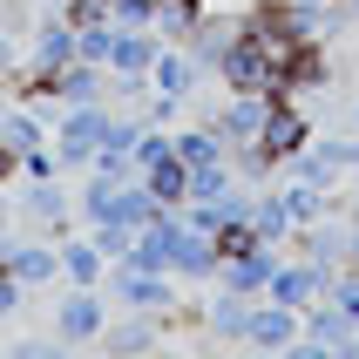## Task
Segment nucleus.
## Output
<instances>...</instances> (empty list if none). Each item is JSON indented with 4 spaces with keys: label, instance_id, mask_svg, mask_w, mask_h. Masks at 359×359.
Segmentation results:
<instances>
[{
    "label": "nucleus",
    "instance_id": "9b49d317",
    "mask_svg": "<svg viewBox=\"0 0 359 359\" xmlns=\"http://www.w3.org/2000/svg\"><path fill=\"white\" fill-rule=\"evenodd\" d=\"M312 136H319V129H312V116L299 109V95H278V102H271V122H264V136H258V149L271 163H285V156H299Z\"/></svg>",
    "mask_w": 359,
    "mask_h": 359
},
{
    "label": "nucleus",
    "instance_id": "f3484780",
    "mask_svg": "<svg viewBox=\"0 0 359 359\" xmlns=\"http://www.w3.org/2000/svg\"><path fill=\"white\" fill-rule=\"evenodd\" d=\"M305 339L319 346V353H353V339H359V319L346 312V305L319 299V305H305Z\"/></svg>",
    "mask_w": 359,
    "mask_h": 359
},
{
    "label": "nucleus",
    "instance_id": "5701e85b",
    "mask_svg": "<svg viewBox=\"0 0 359 359\" xmlns=\"http://www.w3.org/2000/svg\"><path fill=\"white\" fill-rule=\"evenodd\" d=\"M142 183H149V197H156L163 210H183V203H190V163H183L177 149H170L163 163H149V170H142Z\"/></svg>",
    "mask_w": 359,
    "mask_h": 359
},
{
    "label": "nucleus",
    "instance_id": "f03ea898",
    "mask_svg": "<svg viewBox=\"0 0 359 359\" xmlns=\"http://www.w3.org/2000/svg\"><path fill=\"white\" fill-rule=\"evenodd\" d=\"M102 292H109L116 312H156V319H170L183 305L177 299V271H136V264H109Z\"/></svg>",
    "mask_w": 359,
    "mask_h": 359
},
{
    "label": "nucleus",
    "instance_id": "6e6552de",
    "mask_svg": "<svg viewBox=\"0 0 359 359\" xmlns=\"http://www.w3.org/2000/svg\"><path fill=\"white\" fill-rule=\"evenodd\" d=\"M325 292H332V271H325V264H312L305 251H285L264 299H278V305H292V312H305V305H319Z\"/></svg>",
    "mask_w": 359,
    "mask_h": 359
},
{
    "label": "nucleus",
    "instance_id": "0eeeda50",
    "mask_svg": "<svg viewBox=\"0 0 359 359\" xmlns=\"http://www.w3.org/2000/svg\"><path fill=\"white\" fill-rule=\"evenodd\" d=\"M75 55H81V41H75V20L61 14V7H41V20H34V41H27V68H20V81H34V75H55V68H68Z\"/></svg>",
    "mask_w": 359,
    "mask_h": 359
},
{
    "label": "nucleus",
    "instance_id": "dca6fc26",
    "mask_svg": "<svg viewBox=\"0 0 359 359\" xmlns=\"http://www.w3.org/2000/svg\"><path fill=\"white\" fill-rule=\"evenodd\" d=\"M7 271H14L27 292H48V285H61V238H14V258H7Z\"/></svg>",
    "mask_w": 359,
    "mask_h": 359
},
{
    "label": "nucleus",
    "instance_id": "20e7f679",
    "mask_svg": "<svg viewBox=\"0 0 359 359\" xmlns=\"http://www.w3.org/2000/svg\"><path fill=\"white\" fill-rule=\"evenodd\" d=\"M14 203H20V217L34 224V231H48V238H68V231L81 224V210H75V190H68V177L14 183Z\"/></svg>",
    "mask_w": 359,
    "mask_h": 359
},
{
    "label": "nucleus",
    "instance_id": "473e14b6",
    "mask_svg": "<svg viewBox=\"0 0 359 359\" xmlns=\"http://www.w3.org/2000/svg\"><path fill=\"white\" fill-rule=\"evenodd\" d=\"M61 14L75 20V27H95V20H116V14H109V0H61Z\"/></svg>",
    "mask_w": 359,
    "mask_h": 359
},
{
    "label": "nucleus",
    "instance_id": "4468645a",
    "mask_svg": "<svg viewBox=\"0 0 359 359\" xmlns=\"http://www.w3.org/2000/svg\"><path fill=\"white\" fill-rule=\"evenodd\" d=\"M305 251V258L312 264H325V271H346V264H353V217H319V224H305L299 238H292Z\"/></svg>",
    "mask_w": 359,
    "mask_h": 359
},
{
    "label": "nucleus",
    "instance_id": "7c9ffc66",
    "mask_svg": "<svg viewBox=\"0 0 359 359\" xmlns=\"http://www.w3.org/2000/svg\"><path fill=\"white\" fill-rule=\"evenodd\" d=\"M325 299H332V305H346V312L359 319V264H346V271H332V292H325Z\"/></svg>",
    "mask_w": 359,
    "mask_h": 359
},
{
    "label": "nucleus",
    "instance_id": "79ce46f5",
    "mask_svg": "<svg viewBox=\"0 0 359 359\" xmlns=\"http://www.w3.org/2000/svg\"><path fill=\"white\" fill-rule=\"evenodd\" d=\"M353 264H359V224H353Z\"/></svg>",
    "mask_w": 359,
    "mask_h": 359
},
{
    "label": "nucleus",
    "instance_id": "cd10ccee",
    "mask_svg": "<svg viewBox=\"0 0 359 359\" xmlns=\"http://www.w3.org/2000/svg\"><path fill=\"white\" fill-rule=\"evenodd\" d=\"M81 41V61H102L109 68V48H116V20H95V27H75Z\"/></svg>",
    "mask_w": 359,
    "mask_h": 359
},
{
    "label": "nucleus",
    "instance_id": "e433bc0d",
    "mask_svg": "<svg viewBox=\"0 0 359 359\" xmlns=\"http://www.w3.org/2000/svg\"><path fill=\"white\" fill-rule=\"evenodd\" d=\"M292 14H332V7H346V0H285Z\"/></svg>",
    "mask_w": 359,
    "mask_h": 359
},
{
    "label": "nucleus",
    "instance_id": "423d86ee",
    "mask_svg": "<svg viewBox=\"0 0 359 359\" xmlns=\"http://www.w3.org/2000/svg\"><path fill=\"white\" fill-rule=\"evenodd\" d=\"M217 88H258V95H285L278 61L264 55L251 34H244V14H238V41H231V48H224V61H217Z\"/></svg>",
    "mask_w": 359,
    "mask_h": 359
},
{
    "label": "nucleus",
    "instance_id": "a878e982",
    "mask_svg": "<svg viewBox=\"0 0 359 359\" xmlns=\"http://www.w3.org/2000/svg\"><path fill=\"white\" fill-rule=\"evenodd\" d=\"M312 149H319L339 177H346V170H359V129H353V122H346V136H339V129H332V136H312Z\"/></svg>",
    "mask_w": 359,
    "mask_h": 359
},
{
    "label": "nucleus",
    "instance_id": "7ed1b4c3",
    "mask_svg": "<svg viewBox=\"0 0 359 359\" xmlns=\"http://www.w3.org/2000/svg\"><path fill=\"white\" fill-rule=\"evenodd\" d=\"M271 102L278 95H258V88H224L217 102H210V129H217L231 149H251V142L264 136V122H271Z\"/></svg>",
    "mask_w": 359,
    "mask_h": 359
},
{
    "label": "nucleus",
    "instance_id": "6ab92c4d",
    "mask_svg": "<svg viewBox=\"0 0 359 359\" xmlns=\"http://www.w3.org/2000/svg\"><path fill=\"white\" fill-rule=\"evenodd\" d=\"M251 231H258L264 244H292L299 238V217L285 210L278 183H258V190H251Z\"/></svg>",
    "mask_w": 359,
    "mask_h": 359
},
{
    "label": "nucleus",
    "instance_id": "f257e3e1",
    "mask_svg": "<svg viewBox=\"0 0 359 359\" xmlns=\"http://www.w3.org/2000/svg\"><path fill=\"white\" fill-rule=\"evenodd\" d=\"M109 122H116V109L109 102H75V109H55V122H48V142H55V156L68 177H81L88 170V156L102 149V136H109Z\"/></svg>",
    "mask_w": 359,
    "mask_h": 359
},
{
    "label": "nucleus",
    "instance_id": "2f4dec72",
    "mask_svg": "<svg viewBox=\"0 0 359 359\" xmlns=\"http://www.w3.org/2000/svg\"><path fill=\"white\" fill-rule=\"evenodd\" d=\"M109 14H116V27H149L156 0H109Z\"/></svg>",
    "mask_w": 359,
    "mask_h": 359
},
{
    "label": "nucleus",
    "instance_id": "ea45409f",
    "mask_svg": "<svg viewBox=\"0 0 359 359\" xmlns=\"http://www.w3.org/2000/svg\"><path fill=\"white\" fill-rule=\"evenodd\" d=\"M346 122H353V129H359V95H353V109H346Z\"/></svg>",
    "mask_w": 359,
    "mask_h": 359
},
{
    "label": "nucleus",
    "instance_id": "2eb2a0df",
    "mask_svg": "<svg viewBox=\"0 0 359 359\" xmlns=\"http://www.w3.org/2000/svg\"><path fill=\"white\" fill-rule=\"evenodd\" d=\"M163 332H170V319H156V312H109L102 346H109L116 359H129V353H156Z\"/></svg>",
    "mask_w": 359,
    "mask_h": 359
},
{
    "label": "nucleus",
    "instance_id": "aec40b11",
    "mask_svg": "<svg viewBox=\"0 0 359 359\" xmlns=\"http://www.w3.org/2000/svg\"><path fill=\"white\" fill-rule=\"evenodd\" d=\"M109 278V258H102V244L88 231H68L61 238V285H102Z\"/></svg>",
    "mask_w": 359,
    "mask_h": 359
},
{
    "label": "nucleus",
    "instance_id": "bb28decb",
    "mask_svg": "<svg viewBox=\"0 0 359 359\" xmlns=\"http://www.w3.org/2000/svg\"><path fill=\"white\" fill-rule=\"evenodd\" d=\"M81 231L102 244V258H109V264H122V258H129V244H136V224H81Z\"/></svg>",
    "mask_w": 359,
    "mask_h": 359
},
{
    "label": "nucleus",
    "instance_id": "58836bf2",
    "mask_svg": "<svg viewBox=\"0 0 359 359\" xmlns=\"http://www.w3.org/2000/svg\"><path fill=\"white\" fill-rule=\"evenodd\" d=\"M346 20H353V34H359V0H346Z\"/></svg>",
    "mask_w": 359,
    "mask_h": 359
},
{
    "label": "nucleus",
    "instance_id": "412c9836",
    "mask_svg": "<svg viewBox=\"0 0 359 359\" xmlns=\"http://www.w3.org/2000/svg\"><path fill=\"white\" fill-rule=\"evenodd\" d=\"M163 55V41L149 27H116V48H109V75H149Z\"/></svg>",
    "mask_w": 359,
    "mask_h": 359
},
{
    "label": "nucleus",
    "instance_id": "72a5a7b5",
    "mask_svg": "<svg viewBox=\"0 0 359 359\" xmlns=\"http://www.w3.org/2000/svg\"><path fill=\"white\" fill-rule=\"evenodd\" d=\"M20 299H27V285H20L14 271L0 264V319H14V312H20Z\"/></svg>",
    "mask_w": 359,
    "mask_h": 359
},
{
    "label": "nucleus",
    "instance_id": "f8f14e48",
    "mask_svg": "<svg viewBox=\"0 0 359 359\" xmlns=\"http://www.w3.org/2000/svg\"><path fill=\"white\" fill-rule=\"evenodd\" d=\"M305 339V312H292V305H278V299H258L251 305V353H292V346Z\"/></svg>",
    "mask_w": 359,
    "mask_h": 359
},
{
    "label": "nucleus",
    "instance_id": "f704fd0d",
    "mask_svg": "<svg viewBox=\"0 0 359 359\" xmlns=\"http://www.w3.org/2000/svg\"><path fill=\"white\" fill-rule=\"evenodd\" d=\"M14 183H20V156L7 149V136H0V190H14Z\"/></svg>",
    "mask_w": 359,
    "mask_h": 359
},
{
    "label": "nucleus",
    "instance_id": "4be33fe9",
    "mask_svg": "<svg viewBox=\"0 0 359 359\" xmlns=\"http://www.w3.org/2000/svg\"><path fill=\"white\" fill-rule=\"evenodd\" d=\"M231 41H238V14H203V27L183 41V48L197 55V68H203V75L217 81V61H224V48H231Z\"/></svg>",
    "mask_w": 359,
    "mask_h": 359
},
{
    "label": "nucleus",
    "instance_id": "b1692460",
    "mask_svg": "<svg viewBox=\"0 0 359 359\" xmlns=\"http://www.w3.org/2000/svg\"><path fill=\"white\" fill-rule=\"evenodd\" d=\"M203 14H210L203 0H156V14H149V34H156V41H190V34L203 27Z\"/></svg>",
    "mask_w": 359,
    "mask_h": 359
},
{
    "label": "nucleus",
    "instance_id": "393cba45",
    "mask_svg": "<svg viewBox=\"0 0 359 359\" xmlns=\"http://www.w3.org/2000/svg\"><path fill=\"white\" fill-rule=\"evenodd\" d=\"M177 156L190 163V170H203V163H224V156H231V142H224L210 122H177Z\"/></svg>",
    "mask_w": 359,
    "mask_h": 359
},
{
    "label": "nucleus",
    "instance_id": "c9c22d12",
    "mask_svg": "<svg viewBox=\"0 0 359 359\" xmlns=\"http://www.w3.org/2000/svg\"><path fill=\"white\" fill-rule=\"evenodd\" d=\"M61 339H14V359H48Z\"/></svg>",
    "mask_w": 359,
    "mask_h": 359
},
{
    "label": "nucleus",
    "instance_id": "4c0bfd02",
    "mask_svg": "<svg viewBox=\"0 0 359 359\" xmlns=\"http://www.w3.org/2000/svg\"><path fill=\"white\" fill-rule=\"evenodd\" d=\"M14 258V224H0V264Z\"/></svg>",
    "mask_w": 359,
    "mask_h": 359
},
{
    "label": "nucleus",
    "instance_id": "37998d69",
    "mask_svg": "<svg viewBox=\"0 0 359 359\" xmlns=\"http://www.w3.org/2000/svg\"><path fill=\"white\" fill-rule=\"evenodd\" d=\"M41 7H61V0H41Z\"/></svg>",
    "mask_w": 359,
    "mask_h": 359
},
{
    "label": "nucleus",
    "instance_id": "39448f33",
    "mask_svg": "<svg viewBox=\"0 0 359 359\" xmlns=\"http://www.w3.org/2000/svg\"><path fill=\"white\" fill-rule=\"evenodd\" d=\"M109 292L102 285H68L55 305V339L61 346H102V325H109Z\"/></svg>",
    "mask_w": 359,
    "mask_h": 359
},
{
    "label": "nucleus",
    "instance_id": "a19ab883",
    "mask_svg": "<svg viewBox=\"0 0 359 359\" xmlns=\"http://www.w3.org/2000/svg\"><path fill=\"white\" fill-rule=\"evenodd\" d=\"M346 217H353V224H359V197H353V203H346Z\"/></svg>",
    "mask_w": 359,
    "mask_h": 359
},
{
    "label": "nucleus",
    "instance_id": "c756f323",
    "mask_svg": "<svg viewBox=\"0 0 359 359\" xmlns=\"http://www.w3.org/2000/svg\"><path fill=\"white\" fill-rule=\"evenodd\" d=\"M149 75H109V109H142Z\"/></svg>",
    "mask_w": 359,
    "mask_h": 359
},
{
    "label": "nucleus",
    "instance_id": "9d476101",
    "mask_svg": "<svg viewBox=\"0 0 359 359\" xmlns=\"http://www.w3.org/2000/svg\"><path fill=\"white\" fill-rule=\"evenodd\" d=\"M217 264H224L217 231H197V224L183 217L177 251H170V271H177V285H217Z\"/></svg>",
    "mask_w": 359,
    "mask_h": 359
},
{
    "label": "nucleus",
    "instance_id": "c85d7f7f",
    "mask_svg": "<svg viewBox=\"0 0 359 359\" xmlns=\"http://www.w3.org/2000/svg\"><path fill=\"white\" fill-rule=\"evenodd\" d=\"M170 149H177V129H156V122H149V129H142V142H136V177L149 170V163H163Z\"/></svg>",
    "mask_w": 359,
    "mask_h": 359
},
{
    "label": "nucleus",
    "instance_id": "1a4fd4ad",
    "mask_svg": "<svg viewBox=\"0 0 359 359\" xmlns=\"http://www.w3.org/2000/svg\"><path fill=\"white\" fill-rule=\"evenodd\" d=\"M285 251H292V244H251V251H238V258H224V264H217V292L264 299V292H271V271H278Z\"/></svg>",
    "mask_w": 359,
    "mask_h": 359
},
{
    "label": "nucleus",
    "instance_id": "ddd939ff",
    "mask_svg": "<svg viewBox=\"0 0 359 359\" xmlns=\"http://www.w3.org/2000/svg\"><path fill=\"white\" fill-rule=\"evenodd\" d=\"M149 88H163V95H177V102H197L203 88H210V75L197 68V55H190L183 41H163L156 68H149Z\"/></svg>",
    "mask_w": 359,
    "mask_h": 359
},
{
    "label": "nucleus",
    "instance_id": "a211bd4d",
    "mask_svg": "<svg viewBox=\"0 0 359 359\" xmlns=\"http://www.w3.org/2000/svg\"><path fill=\"white\" fill-rule=\"evenodd\" d=\"M251 305H258V299H238V292L203 299V332L224 339V346H244V339H251Z\"/></svg>",
    "mask_w": 359,
    "mask_h": 359
}]
</instances>
